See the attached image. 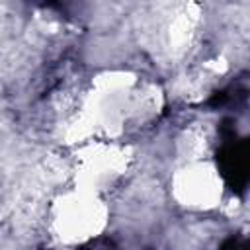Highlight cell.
Returning a JSON list of instances; mask_svg holds the SVG:
<instances>
[{
	"mask_svg": "<svg viewBox=\"0 0 250 250\" xmlns=\"http://www.w3.org/2000/svg\"><path fill=\"white\" fill-rule=\"evenodd\" d=\"M197 21H199V12H197V6H193V4L184 6L170 20V23H168V43H170L172 51L182 53L191 45L195 29H197Z\"/></svg>",
	"mask_w": 250,
	"mask_h": 250,
	"instance_id": "obj_4",
	"label": "cell"
},
{
	"mask_svg": "<svg viewBox=\"0 0 250 250\" xmlns=\"http://www.w3.org/2000/svg\"><path fill=\"white\" fill-rule=\"evenodd\" d=\"M49 225L64 246L96 240L109 225V207L104 195L72 186L61 191L49 207Z\"/></svg>",
	"mask_w": 250,
	"mask_h": 250,
	"instance_id": "obj_1",
	"label": "cell"
},
{
	"mask_svg": "<svg viewBox=\"0 0 250 250\" xmlns=\"http://www.w3.org/2000/svg\"><path fill=\"white\" fill-rule=\"evenodd\" d=\"M211 146V133L205 125H191L184 129L178 137L176 148L184 162L205 160Z\"/></svg>",
	"mask_w": 250,
	"mask_h": 250,
	"instance_id": "obj_5",
	"label": "cell"
},
{
	"mask_svg": "<svg viewBox=\"0 0 250 250\" xmlns=\"http://www.w3.org/2000/svg\"><path fill=\"white\" fill-rule=\"evenodd\" d=\"M133 158V148L121 141H88L74 152V186L104 195L129 172Z\"/></svg>",
	"mask_w": 250,
	"mask_h": 250,
	"instance_id": "obj_2",
	"label": "cell"
},
{
	"mask_svg": "<svg viewBox=\"0 0 250 250\" xmlns=\"http://www.w3.org/2000/svg\"><path fill=\"white\" fill-rule=\"evenodd\" d=\"M170 195L188 211H211L223 201L225 180L209 158L182 162L170 178Z\"/></svg>",
	"mask_w": 250,
	"mask_h": 250,
	"instance_id": "obj_3",
	"label": "cell"
}]
</instances>
